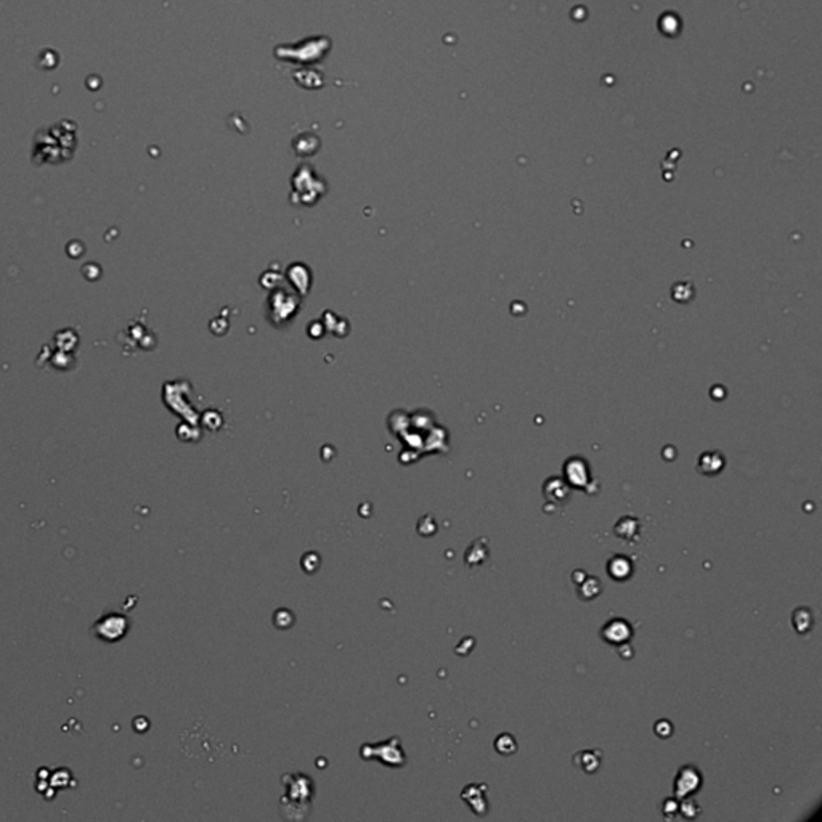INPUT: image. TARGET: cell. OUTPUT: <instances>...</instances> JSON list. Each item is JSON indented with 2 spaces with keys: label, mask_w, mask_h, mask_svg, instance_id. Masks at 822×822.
<instances>
[{
  "label": "cell",
  "mask_w": 822,
  "mask_h": 822,
  "mask_svg": "<svg viewBox=\"0 0 822 822\" xmlns=\"http://www.w3.org/2000/svg\"><path fill=\"white\" fill-rule=\"evenodd\" d=\"M129 620L121 614L103 615L93 626V633L104 642H118L127 635Z\"/></svg>",
  "instance_id": "obj_1"
},
{
  "label": "cell",
  "mask_w": 822,
  "mask_h": 822,
  "mask_svg": "<svg viewBox=\"0 0 822 822\" xmlns=\"http://www.w3.org/2000/svg\"><path fill=\"white\" fill-rule=\"evenodd\" d=\"M394 742L395 739H391L386 744H368L362 748V755L365 760L376 758V760H381L389 766H402L405 763L402 748H400V744L394 745Z\"/></svg>",
  "instance_id": "obj_2"
},
{
  "label": "cell",
  "mask_w": 822,
  "mask_h": 822,
  "mask_svg": "<svg viewBox=\"0 0 822 822\" xmlns=\"http://www.w3.org/2000/svg\"><path fill=\"white\" fill-rule=\"evenodd\" d=\"M702 785V776L694 766H684L678 771V776L674 779L673 793L674 798L681 800L684 797H691L692 793L697 792Z\"/></svg>",
  "instance_id": "obj_3"
},
{
  "label": "cell",
  "mask_w": 822,
  "mask_h": 822,
  "mask_svg": "<svg viewBox=\"0 0 822 822\" xmlns=\"http://www.w3.org/2000/svg\"><path fill=\"white\" fill-rule=\"evenodd\" d=\"M600 637L612 646H623L633 637V626L623 619L607 621L600 630Z\"/></svg>",
  "instance_id": "obj_4"
},
{
  "label": "cell",
  "mask_w": 822,
  "mask_h": 822,
  "mask_svg": "<svg viewBox=\"0 0 822 822\" xmlns=\"http://www.w3.org/2000/svg\"><path fill=\"white\" fill-rule=\"evenodd\" d=\"M564 476L567 479L568 487L584 490L589 486V469L587 461L582 458H571L564 465Z\"/></svg>",
  "instance_id": "obj_5"
},
{
  "label": "cell",
  "mask_w": 822,
  "mask_h": 822,
  "mask_svg": "<svg viewBox=\"0 0 822 822\" xmlns=\"http://www.w3.org/2000/svg\"><path fill=\"white\" fill-rule=\"evenodd\" d=\"M486 792H487V787L482 784H471L467 785L465 789V792L461 793V798L465 800V802L471 806L472 811L479 816H483L488 811V802L486 798Z\"/></svg>",
  "instance_id": "obj_6"
},
{
  "label": "cell",
  "mask_w": 822,
  "mask_h": 822,
  "mask_svg": "<svg viewBox=\"0 0 822 822\" xmlns=\"http://www.w3.org/2000/svg\"><path fill=\"white\" fill-rule=\"evenodd\" d=\"M543 493H545V497L550 503L564 504L567 503L568 497H571V487H568V483L564 482L562 479L552 477L545 483Z\"/></svg>",
  "instance_id": "obj_7"
},
{
  "label": "cell",
  "mask_w": 822,
  "mask_h": 822,
  "mask_svg": "<svg viewBox=\"0 0 822 822\" xmlns=\"http://www.w3.org/2000/svg\"><path fill=\"white\" fill-rule=\"evenodd\" d=\"M607 573L616 582H625L633 573V564L625 556H614L607 562Z\"/></svg>",
  "instance_id": "obj_8"
},
{
  "label": "cell",
  "mask_w": 822,
  "mask_h": 822,
  "mask_svg": "<svg viewBox=\"0 0 822 822\" xmlns=\"http://www.w3.org/2000/svg\"><path fill=\"white\" fill-rule=\"evenodd\" d=\"M573 766L587 774H594L600 766V753L598 750H582L573 755Z\"/></svg>",
  "instance_id": "obj_9"
},
{
  "label": "cell",
  "mask_w": 822,
  "mask_h": 822,
  "mask_svg": "<svg viewBox=\"0 0 822 822\" xmlns=\"http://www.w3.org/2000/svg\"><path fill=\"white\" fill-rule=\"evenodd\" d=\"M639 530H641V525H639V520L636 518H631V515H625V518H621L619 522L615 524V535L621 538L623 541H635L637 536H639Z\"/></svg>",
  "instance_id": "obj_10"
},
{
  "label": "cell",
  "mask_w": 822,
  "mask_h": 822,
  "mask_svg": "<svg viewBox=\"0 0 822 822\" xmlns=\"http://www.w3.org/2000/svg\"><path fill=\"white\" fill-rule=\"evenodd\" d=\"M600 591H603V584H600V580L598 577L588 575L582 583L577 584V594L578 598L583 600H591L594 598H598Z\"/></svg>",
  "instance_id": "obj_11"
},
{
  "label": "cell",
  "mask_w": 822,
  "mask_h": 822,
  "mask_svg": "<svg viewBox=\"0 0 822 822\" xmlns=\"http://www.w3.org/2000/svg\"><path fill=\"white\" fill-rule=\"evenodd\" d=\"M723 466L724 460L718 453H705L699 461V471L705 474V476H713V474L720 472Z\"/></svg>",
  "instance_id": "obj_12"
},
{
  "label": "cell",
  "mask_w": 822,
  "mask_h": 822,
  "mask_svg": "<svg viewBox=\"0 0 822 822\" xmlns=\"http://www.w3.org/2000/svg\"><path fill=\"white\" fill-rule=\"evenodd\" d=\"M488 557V550H487V543L486 540H479L474 543V545L467 550V555H466V562L469 566L474 567V566H479V564H482Z\"/></svg>",
  "instance_id": "obj_13"
},
{
  "label": "cell",
  "mask_w": 822,
  "mask_h": 822,
  "mask_svg": "<svg viewBox=\"0 0 822 822\" xmlns=\"http://www.w3.org/2000/svg\"><path fill=\"white\" fill-rule=\"evenodd\" d=\"M793 626L798 633H806L813 628V614L809 609L800 607L793 612Z\"/></svg>",
  "instance_id": "obj_14"
},
{
  "label": "cell",
  "mask_w": 822,
  "mask_h": 822,
  "mask_svg": "<svg viewBox=\"0 0 822 822\" xmlns=\"http://www.w3.org/2000/svg\"><path fill=\"white\" fill-rule=\"evenodd\" d=\"M495 748H497L498 753H502V755H513L518 750V742L511 734H502L497 737V740H495Z\"/></svg>",
  "instance_id": "obj_15"
},
{
  "label": "cell",
  "mask_w": 822,
  "mask_h": 822,
  "mask_svg": "<svg viewBox=\"0 0 822 822\" xmlns=\"http://www.w3.org/2000/svg\"><path fill=\"white\" fill-rule=\"evenodd\" d=\"M678 811L686 819H695L700 814V806L697 805V802H695L692 797H684V798H681V803H679Z\"/></svg>",
  "instance_id": "obj_16"
},
{
  "label": "cell",
  "mask_w": 822,
  "mask_h": 822,
  "mask_svg": "<svg viewBox=\"0 0 822 822\" xmlns=\"http://www.w3.org/2000/svg\"><path fill=\"white\" fill-rule=\"evenodd\" d=\"M679 809V803H678V798H668L663 802V814H665L667 819H672L674 814L678 813Z\"/></svg>",
  "instance_id": "obj_17"
},
{
  "label": "cell",
  "mask_w": 822,
  "mask_h": 822,
  "mask_svg": "<svg viewBox=\"0 0 822 822\" xmlns=\"http://www.w3.org/2000/svg\"><path fill=\"white\" fill-rule=\"evenodd\" d=\"M654 731L658 737H662V739H665V737H670L672 732H673V726L672 723H668L667 720H660L658 723L654 726Z\"/></svg>",
  "instance_id": "obj_18"
}]
</instances>
